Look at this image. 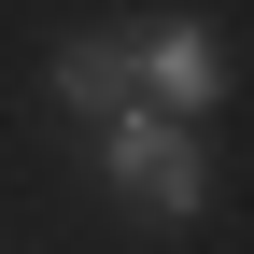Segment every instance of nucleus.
<instances>
[{
	"label": "nucleus",
	"mask_w": 254,
	"mask_h": 254,
	"mask_svg": "<svg viewBox=\"0 0 254 254\" xmlns=\"http://www.w3.org/2000/svg\"><path fill=\"white\" fill-rule=\"evenodd\" d=\"M99 184L127 212H155V226H198V212H212V141L170 127V113H113L99 127Z\"/></svg>",
	"instance_id": "f257e3e1"
},
{
	"label": "nucleus",
	"mask_w": 254,
	"mask_h": 254,
	"mask_svg": "<svg viewBox=\"0 0 254 254\" xmlns=\"http://www.w3.org/2000/svg\"><path fill=\"white\" fill-rule=\"evenodd\" d=\"M212 99H226V28H212V14H155L141 28V113L198 127Z\"/></svg>",
	"instance_id": "f03ea898"
},
{
	"label": "nucleus",
	"mask_w": 254,
	"mask_h": 254,
	"mask_svg": "<svg viewBox=\"0 0 254 254\" xmlns=\"http://www.w3.org/2000/svg\"><path fill=\"white\" fill-rule=\"evenodd\" d=\"M43 99H57V113H85V127L141 113V28H71V43L43 57Z\"/></svg>",
	"instance_id": "7ed1b4c3"
}]
</instances>
